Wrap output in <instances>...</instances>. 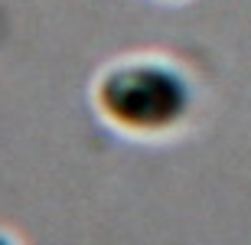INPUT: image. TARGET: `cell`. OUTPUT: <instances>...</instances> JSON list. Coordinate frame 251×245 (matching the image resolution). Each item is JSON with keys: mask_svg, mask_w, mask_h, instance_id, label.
Instances as JSON below:
<instances>
[{"mask_svg": "<svg viewBox=\"0 0 251 245\" xmlns=\"http://www.w3.org/2000/svg\"><path fill=\"white\" fill-rule=\"evenodd\" d=\"M92 108L121 137L167 141L193 118L196 82L163 53H130L111 59L95 76Z\"/></svg>", "mask_w": 251, "mask_h": 245, "instance_id": "6da1fadb", "label": "cell"}, {"mask_svg": "<svg viewBox=\"0 0 251 245\" xmlns=\"http://www.w3.org/2000/svg\"><path fill=\"white\" fill-rule=\"evenodd\" d=\"M0 245H23L13 232H7V229H0Z\"/></svg>", "mask_w": 251, "mask_h": 245, "instance_id": "7a4b0ae2", "label": "cell"}, {"mask_svg": "<svg viewBox=\"0 0 251 245\" xmlns=\"http://www.w3.org/2000/svg\"><path fill=\"white\" fill-rule=\"evenodd\" d=\"M160 3H189V0H160Z\"/></svg>", "mask_w": 251, "mask_h": 245, "instance_id": "3957f363", "label": "cell"}]
</instances>
